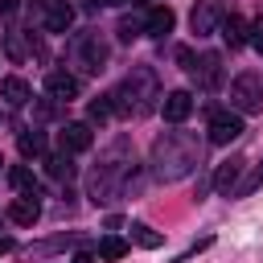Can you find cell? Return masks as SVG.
I'll list each match as a JSON object with an SVG mask.
<instances>
[{
    "label": "cell",
    "mask_w": 263,
    "mask_h": 263,
    "mask_svg": "<svg viewBox=\"0 0 263 263\" xmlns=\"http://www.w3.org/2000/svg\"><path fill=\"white\" fill-rule=\"evenodd\" d=\"M90 148V127L86 123H66L62 127V152L70 156V152H86Z\"/></svg>",
    "instance_id": "13"
},
{
    "label": "cell",
    "mask_w": 263,
    "mask_h": 263,
    "mask_svg": "<svg viewBox=\"0 0 263 263\" xmlns=\"http://www.w3.org/2000/svg\"><path fill=\"white\" fill-rule=\"evenodd\" d=\"M78 4H82V8H99L103 0H78Z\"/></svg>",
    "instance_id": "30"
},
{
    "label": "cell",
    "mask_w": 263,
    "mask_h": 263,
    "mask_svg": "<svg viewBox=\"0 0 263 263\" xmlns=\"http://www.w3.org/2000/svg\"><path fill=\"white\" fill-rule=\"evenodd\" d=\"M45 90H49V99L66 103V99L78 95V78H74L70 70H49V74H45Z\"/></svg>",
    "instance_id": "10"
},
{
    "label": "cell",
    "mask_w": 263,
    "mask_h": 263,
    "mask_svg": "<svg viewBox=\"0 0 263 263\" xmlns=\"http://www.w3.org/2000/svg\"><path fill=\"white\" fill-rule=\"evenodd\" d=\"M41 218V201H37V193H21V197H12V205H8V222H16V226H33Z\"/></svg>",
    "instance_id": "9"
},
{
    "label": "cell",
    "mask_w": 263,
    "mask_h": 263,
    "mask_svg": "<svg viewBox=\"0 0 263 263\" xmlns=\"http://www.w3.org/2000/svg\"><path fill=\"white\" fill-rule=\"evenodd\" d=\"M49 4H62V0H45V8H49Z\"/></svg>",
    "instance_id": "32"
},
{
    "label": "cell",
    "mask_w": 263,
    "mask_h": 263,
    "mask_svg": "<svg viewBox=\"0 0 263 263\" xmlns=\"http://www.w3.org/2000/svg\"><path fill=\"white\" fill-rule=\"evenodd\" d=\"M8 251H16V242H12L8 234H0V255H8Z\"/></svg>",
    "instance_id": "27"
},
{
    "label": "cell",
    "mask_w": 263,
    "mask_h": 263,
    "mask_svg": "<svg viewBox=\"0 0 263 263\" xmlns=\"http://www.w3.org/2000/svg\"><path fill=\"white\" fill-rule=\"evenodd\" d=\"M218 29H222V41H226L230 49L247 45V21H242V16H234V12H230V16H222V25H218Z\"/></svg>",
    "instance_id": "15"
},
{
    "label": "cell",
    "mask_w": 263,
    "mask_h": 263,
    "mask_svg": "<svg viewBox=\"0 0 263 263\" xmlns=\"http://www.w3.org/2000/svg\"><path fill=\"white\" fill-rule=\"evenodd\" d=\"M82 58H86V70H103L107 62V45L99 37H82Z\"/></svg>",
    "instance_id": "17"
},
{
    "label": "cell",
    "mask_w": 263,
    "mask_h": 263,
    "mask_svg": "<svg viewBox=\"0 0 263 263\" xmlns=\"http://www.w3.org/2000/svg\"><path fill=\"white\" fill-rule=\"evenodd\" d=\"M173 21H177L173 8H168V4H156V8L144 12V33H148V37H168V33H173Z\"/></svg>",
    "instance_id": "11"
},
{
    "label": "cell",
    "mask_w": 263,
    "mask_h": 263,
    "mask_svg": "<svg viewBox=\"0 0 263 263\" xmlns=\"http://www.w3.org/2000/svg\"><path fill=\"white\" fill-rule=\"evenodd\" d=\"M127 4H144V0H127Z\"/></svg>",
    "instance_id": "33"
},
{
    "label": "cell",
    "mask_w": 263,
    "mask_h": 263,
    "mask_svg": "<svg viewBox=\"0 0 263 263\" xmlns=\"http://www.w3.org/2000/svg\"><path fill=\"white\" fill-rule=\"evenodd\" d=\"M111 111H115V107H111V95H99V99L90 103V123H107Z\"/></svg>",
    "instance_id": "23"
},
{
    "label": "cell",
    "mask_w": 263,
    "mask_h": 263,
    "mask_svg": "<svg viewBox=\"0 0 263 263\" xmlns=\"http://www.w3.org/2000/svg\"><path fill=\"white\" fill-rule=\"evenodd\" d=\"M242 168H247V160H242V156H230V160H222V164H218V173L210 177V185H214L218 193H226V197H230V193H234V185H238V177H242Z\"/></svg>",
    "instance_id": "8"
},
{
    "label": "cell",
    "mask_w": 263,
    "mask_h": 263,
    "mask_svg": "<svg viewBox=\"0 0 263 263\" xmlns=\"http://www.w3.org/2000/svg\"><path fill=\"white\" fill-rule=\"evenodd\" d=\"M247 41H251V45L263 53V16H255V21L247 25Z\"/></svg>",
    "instance_id": "25"
},
{
    "label": "cell",
    "mask_w": 263,
    "mask_h": 263,
    "mask_svg": "<svg viewBox=\"0 0 263 263\" xmlns=\"http://www.w3.org/2000/svg\"><path fill=\"white\" fill-rule=\"evenodd\" d=\"M189 111H193V95H189V90H168V95L160 99V115H164L168 123H185Z\"/></svg>",
    "instance_id": "7"
},
{
    "label": "cell",
    "mask_w": 263,
    "mask_h": 263,
    "mask_svg": "<svg viewBox=\"0 0 263 263\" xmlns=\"http://www.w3.org/2000/svg\"><path fill=\"white\" fill-rule=\"evenodd\" d=\"M37 115H41V119H49V115H58V107H53V103H37Z\"/></svg>",
    "instance_id": "26"
},
{
    "label": "cell",
    "mask_w": 263,
    "mask_h": 263,
    "mask_svg": "<svg viewBox=\"0 0 263 263\" xmlns=\"http://www.w3.org/2000/svg\"><path fill=\"white\" fill-rule=\"evenodd\" d=\"M242 136V115L238 111H218L210 119V144H230Z\"/></svg>",
    "instance_id": "6"
},
{
    "label": "cell",
    "mask_w": 263,
    "mask_h": 263,
    "mask_svg": "<svg viewBox=\"0 0 263 263\" xmlns=\"http://www.w3.org/2000/svg\"><path fill=\"white\" fill-rule=\"evenodd\" d=\"M189 74H193V82H197L201 90H218V86H222V58H218V53H201Z\"/></svg>",
    "instance_id": "5"
},
{
    "label": "cell",
    "mask_w": 263,
    "mask_h": 263,
    "mask_svg": "<svg viewBox=\"0 0 263 263\" xmlns=\"http://www.w3.org/2000/svg\"><path fill=\"white\" fill-rule=\"evenodd\" d=\"M140 33H144V16H123L119 21V41H132Z\"/></svg>",
    "instance_id": "24"
},
{
    "label": "cell",
    "mask_w": 263,
    "mask_h": 263,
    "mask_svg": "<svg viewBox=\"0 0 263 263\" xmlns=\"http://www.w3.org/2000/svg\"><path fill=\"white\" fill-rule=\"evenodd\" d=\"M259 185H263V164H255V168L247 173V181H238V185H234V193H230V197H251Z\"/></svg>",
    "instance_id": "22"
},
{
    "label": "cell",
    "mask_w": 263,
    "mask_h": 263,
    "mask_svg": "<svg viewBox=\"0 0 263 263\" xmlns=\"http://www.w3.org/2000/svg\"><path fill=\"white\" fill-rule=\"evenodd\" d=\"M0 95H4V103H8V107H25V103L33 99V86H29L25 78L8 74V78H0Z\"/></svg>",
    "instance_id": "12"
},
{
    "label": "cell",
    "mask_w": 263,
    "mask_h": 263,
    "mask_svg": "<svg viewBox=\"0 0 263 263\" xmlns=\"http://www.w3.org/2000/svg\"><path fill=\"white\" fill-rule=\"evenodd\" d=\"M0 168H4V156H0Z\"/></svg>",
    "instance_id": "34"
},
{
    "label": "cell",
    "mask_w": 263,
    "mask_h": 263,
    "mask_svg": "<svg viewBox=\"0 0 263 263\" xmlns=\"http://www.w3.org/2000/svg\"><path fill=\"white\" fill-rule=\"evenodd\" d=\"M45 173H49L53 181H70V177H74V160H70L66 152H62V156H49V160H45Z\"/></svg>",
    "instance_id": "19"
},
{
    "label": "cell",
    "mask_w": 263,
    "mask_h": 263,
    "mask_svg": "<svg viewBox=\"0 0 263 263\" xmlns=\"http://www.w3.org/2000/svg\"><path fill=\"white\" fill-rule=\"evenodd\" d=\"M70 25H74V8H70L66 0L45 8V29H49V33H70Z\"/></svg>",
    "instance_id": "14"
},
{
    "label": "cell",
    "mask_w": 263,
    "mask_h": 263,
    "mask_svg": "<svg viewBox=\"0 0 263 263\" xmlns=\"http://www.w3.org/2000/svg\"><path fill=\"white\" fill-rule=\"evenodd\" d=\"M8 181H12L21 193H37V177H33L25 164H12V168H8Z\"/></svg>",
    "instance_id": "20"
},
{
    "label": "cell",
    "mask_w": 263,
    "mask_h": 263,
    "mask_svg": "<svg viewBox=\"0 0 263 263\" xmlns=\"http://www.w3.org/2000/svg\"><path fill=\"white\" fill-rule=\"evenodd\" d=\"M70 263H95V255H90V251H78V255H74Z\"/></svg>",
    "instance_id": "29"
},
{
    "label": "cell",
    "mask_w": 263,
    "mask_h": 263,
    "mask_svg": "<svg viewBox=\"0 0 263 263\" xmlns=\"http://www.w3.org/2000/svg\"><path fill=\"white\" fill-rule=\"evenodd\" d=\"M230 107H234L238 115H251V111L263 107V78H259L255 70H242V74L230 82Z\"/></svg>",
    "instance_id": "3"
},
{
    "label": "cell",
    "mask_w": 263,
    "mask_h": 263,
    "mask_svg": "<svg viewBox=\"0 0 263 263\" xmlns=\"http://www.w3.org/2000/svg\"><path fill=\"white\" fill-rule=\"evenodd\" d=\"M152 99H160L152 70H132V74L123 78V86L111 95V107H115L119 115H144V111L152 107Z\"/></svg>",
    "instance_id": "2"
},
{
    "label": "cell",
    "mask_w": 263,
    "mask_h": 263,
    "mask_svg": "<svg viewBox=\"0 0 263 263\" xmlns=\"http://www.w3.org/2000/svg\"><path fill=\"white\" fill-rule=\"evenodd\" d=\"M132 242H140L144 251H156V247H160L164 238H160V234H156V230H152L148 222H132Z\"/></svg>",
    "instance_id": "18"
},
{
    "label": "cell",
    "mask_w": 263,
    "mask_h": 263,
    "mask_svg": "<svg viewBox=\"0 0 263 263\" xmlns=\"http://www.w3.org/2000/svg\"><path fill=\"white\" fill-rule=\"evenodd\" d=\"M103 4H127V0H103Z\"/></svg>",
    "instance_id": "31"
},
{
    "label": "cell",
    "mask_w": 263,
    "mask_h": 263,
    "mask_svg": "<svg viewBox=\"0 0 263 263\" xmlns=\"http://www.w3.org/2000/svg\"><path fill=\"white\" fill-rule=\"evenodd\" d=\"M16 148H21V156H45V132L25 127V132L16 136Z\"/></svg>",
    "instance_id": "16"
},
{
    "label": "cell",
    "mask_w": 263,
    "mask_h": 263,
    "mask_svg": "<svg viewBox=\"0 0 263 263\" xmlns=\"http://www.w3.org/2000/svg\"><path fill=\"white\" fill-rule=\"evenodd\" d=\"M222 16H226L222 0H197V4H193V16H189V25H193V33H197V37H210V33H218Z\"/></svg>",
    "instance_id": "4"
},
{
    "label": "cell",
    "mask_w": 263,
    "mask_h": 263,
    "mask_svg": "<svg viewBox=\"0 0 263 263\" xmlns=\"http://www.w3.org/2000/svg\"><path fill=\"white\" fill-rule=\"evenodd\" d=\"M197 160H201V144L185 132H164L152 148V164L160 181H181L185 173H193Z\"/></svg>",
    "instance_id": "1"
},
{
    "label": "cell",
    "mask_w": 263,
    "mask_h": 263,
    "mask_svg": "<svg viewBox=\"0 0 263 263\" xmlns=\"http://www.w3.org/2000/svg\"><path fill=\"white\" fill-rule=\"evenodd\" d=\"M16 12V0H0V16H12Z\"/></svg>",
    "instance_id": "28"
},
{
    "label": "cell",
    "mask_w": 263,
    "mask_h": 263,
    "mask_svg": "<svg viewBox=\"0 0 263 263\" xmlns=\"http://www.w3.org/2000/svg\"><path fill=\"white\" fill-rule=\"evenodd\" d=\"M123 255H127V242L123 238H115V234L99 238V259H123Z\"/></svg>",
    "instance_id": "21"
}]
</instances>
